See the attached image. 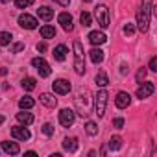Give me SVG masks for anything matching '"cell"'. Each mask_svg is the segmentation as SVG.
Here are the masks:
<instances>
[{
    "instance_id": "cell-19",
    "label": "cell",
    "mask_w": 157,
    "mask_h": 157,
    "mask_svg": "<svg viewBox=\"0 0 157 157\" xmlns=\"http://www.w3.org/2000/svg\"><path fill=\"white\" fill-rule=\"evenodd\" d=\"M63 148L67 150V151H76L78 150V139L76 137H67L65 140H63Z\"/></svg>"
},
{
    "instance_id": "cell-29",
    "label": "cell",
    "mask_w": 157,
    "mask_h": 157,
    "mask_svg": "<svg viewBox=\"0 0 157 157\" xmlns=\"http://www.w3.org/2000/svg\"><path fill=\"white\" fill-rule=\"evenodd\" d=\"M11 43V33L10 32H0V46H8Z\"/></svg>"
},
{
    "instance_id": "cell-15",
    "label": "cell",
    "mask_w": 157,
    "mask_h": 157,
    "mask_svg": "<svg viewBox=\"0 0 157 157\" xmlns=\"http://www.w3.org/2000/svg\"><path fill=\"white\" fill-rule=\"evenodd\" d=\"M39 102H41L43 105H46V107H56V105H57V100L54 98V94H48V93H43V94L39 96Z\"/></svg>"
},
{
    "instance_id": "cell-33",
    "label": "cell",
    "mask_w": 157,
    "mask_h": 157,
    "mask_svg": "<svg viewBox=\"0 0 157 157\" xmlns=\"http://www.w3.org/2000/svg\"><path fill=\"white\" fill-rule=\"evenodd\" d=\"M21 50H24V43H15V44L11 46V52H13V54H19Z\"/></svg>"
},
{
    "instance_id": "cell-13",
    "label": "cell",
    "mask_w": 157,
    "mask_h": 157,
    "mask_svg": "<svg viewBox=\"0 0 157 157\" xmlns=\"http://www.w3.org/2000/svg\"><path fill=\"white\" fill-rule=\"evenodd\" d=\"M57 21H59V24L63 26L65 32H72V30H74V22H72V17H70L68 13H61V15L57 17Z\"/></svg>"
},
{
    "instance_id": "cell-36",
    "label": "cell",
    "mask_w": 157,
    "mask_h": 157,
    "mask_svg": "<svg viewBox=\"0 0 157 157\" xmlns=\"http://www.w3.org/2000/svg\"><path fill=\"white\" fill-rule=\"evenodd\" d=\"M113 126H115L117 129L124 128V118H115V120H113Z\"/></svg>"
},
{
    "instance_id": "cell-34",
    "label": "cell",
    "mask_w": 157,
    "mask_h": 157,
    "mask_svg": "<svg viewBox=\"0 0 157 157\" xmlns=\"http://www.w3.org/2000/svg\"><path fill=\"white\" fill-rule=\"evenodd\" d=\"M144 78H146V68L142 67V68H139V72H137V82L140 83V82L144 80Z\"/></svg>"
},
{
    "instance_id": "cell-41",
    "label": "cell",
    "mask_w": 157,
    "mask_h": 157,
    "mask_svg": "<svg viewBox=\"0 0 157 157\" xmlns=\"http://www.w3.org/2000/svg\"><path fill=\"white\" fill-rule=\"evenodd\" d=\"M4 120H6V118H4V117H2V115H0V124H2V122H4Z\"/></svg>"
},
{
    "instance_id": "cell-5",
    "label": "cell",
    "mask_w": 157,
    "mask_h": 157,
    "mask_svg": "<svg viewBox=\"0 0 157 157\" xmlns=\"http://www.w3.org/2000/svg\"><path fill=\"white\" fill-rule=\"evenodd\" d=\"M89 91L87 89H83L82 93H80V96H78L76 98V105H78V109H80V113H78V115H82V117H87L89 113Z\"/></svg>"
},
{
    "instance_id": "cell-11",
    "label": "cell",
    "mask_w": 157,
    "mask_h": 157,
    "mask_svg": "<svg viewBox=\"0 0 157 157\" xmlns=\"http://www.w3.org/2000/svg\"><path fill=\"white\" fill-rule=\"evenodd\" d=\"M115 104H117L118 109H126V107L131 104V96H129V93L120 91V93L117 94V98H115Z\"/></svg>"
},
{
    "instance_id": "cell-24",
    "label": "cell",
    "mask_w": 157,
    "mask_h": 157,
    "mask_svg": "<svg viewBox=\"0 0 157 157\" xmlns=\"http://www.w3.org/2000/svg\"><path fill=\"white\" fill-rule=\"evenodd\" d=\"M41 35H43V39H52L56 35V28L50 26V24H46V26L41 28Z\"/></svg>"
},
{
    "instance_id": "cell-21",
    "label": "cell",
    "mask_w": 157,
    "mask_h": 157,
    "mask_svg": "<svg viewBox=\"0 0 157 157\" xmlns=\"http://www.w3.org/2000/svg\"><path fill=\"white\" fill-rule=\"evenodd\" d=\"M17 120H19L21 124H24V126H30V124L33 122V115H32V113H26V111L22 109V113H17Z\"/></svg>"
},
{
    "instance_id": "cell-28",
    "label": "cell",
    "mask_w": 157,
    "mask_h": 157,
    "mask_svg": "<svg viewBox=\"0 0 157 157\" xmlns=\"http://www.w3.org/2000/svg\"><path fill=\"white\" fill-rule=\"evenodd\" d=\"M109 148H111V150H120V148H122V139H120L118 135L111 137V139H109Z\"/></svg>"
},
{
    "instance_id": "cell-30",
    "label": "cell",
    "mask_w": 157,
    "mask_h": 157,
    "mask_svg": "<svg viewBox=\"0 0 157 157\" xmlns=\"http://www.w3.org/2000/svg\"><path fill=\"white\" fill-rule=\"evenodd\" d=\"M33 4V0H15V6L19 8V10H26V8H30Z\"/></svg>"
},
{
    "instance_id": "cell-3",
    "label": "cell",
    "mask_w": 157,
    "mask_h": 157,
    "mask_svg": "<svg viewBox=\"0 0 157 157\" xmlns=\"http://www.w3.org/2000/svg\"><path fill=\"white\" fill-rule=\"evenodd\" d=\"M107 98H109V94H107V91H105V89L98 91V93H96V96H94V113L98 115V118H102V117H104V113H105Z\"/></svg>"
},
{
    "instance_id": "cell-31",
    "label": "cell",
    "mask_w": 157,
    "mask_h": 157,
    "mask_svg": "<svg viewBox=\"0 0 157 157\" xmlns=\"http://www.w3.org/2000/svg\"><path fill=\"white\" fill-rule=\"evenodd\" d=\"M43 133H44L46 137H52V135H54V126H52V124H44V126H43Z\"/></svg>"
},
{
    "instance_id": "cell-16",
    "label": "cell",
    "mask_w": 157,
    "mask_h": 157,
    "mask_svg": "<svg viewBox=\"0 0 157 157\" xmlns=\"http://www.w3.org/2000/svg\"><path fill=\"white\" fill-rule=\"evenodd\" d=\"M2 150H4L6 153H11V155H17V153L21 151L19 144H17V142H10V140H4V142H2Z\"/></svg>"
},
{
    "instance_id": "cell-32",
    "label": "cell",
    "mask_w": 157,
    "mask_h": 157,
    "mask_svg": "<svg viewBox=\"0 0 157 157\" xmlns=\"http://www.w3.org/2000/svg\"><path fill=\"white\" fill-rule=\"evenodd\" d=\"M124 33H126V35H133V33H135V26H133L131 22H128V24L124 26Z\"/></svg>"
},
{
    "instance_id": "cell-9",
    "label": "cell",
    "mask_w": 157,
    "mask_h": 157,
    "mask_svg": "<svg viewBox=\"0 0 157 157\" xmlns=\"http://www.w3.org/2000/svg\"><path fill=\"white\" fill-rule=\"evenodd\" d=\"M19 24H21L22 28H26V30H35L39 22H37L35 17H32V15H28V13H22V15L19 17Z\"/></svg>"
},
{
    "instance_id": "cell-12",
    "label": "cell",
    "mask_w": 157,
    "mask_h": 157,
    "mask_svg": "<svg viewBox=\"0 0 157 157\" xmlns=\"http://www.w3.org/2000/svg\"><path fill=\"white\" fill-rule=\"evenodd\" d=\"M11 137L17 139V140H28L32 135H30V131H28L26 128H22V126H15V128H11Z\"/></svg>"
},
{
    "instance_id": "cell-2",
    "label": "cell",
    "mask_w": 157,
    "mask_h": 157,
    "mask_svg": "<svg viewBox=\"0 0 157 157\" xmlns=\"http://www.w3.org/2000/svg\"><path fill=\"white\" fill-rule=\"evenodd\" d=\"M74 70L76 74L83 76L85 74V52H83V46L80 41H74Z\"/></svg>"
},
{
    "instance_id": "cell-10",
    "label": "cell",
    "mask_w": 157,
    "mask_h": 157,
    "mask_svg": "<svg viewBox=\"0 0 157 157\" xmlns=\"http://www.w3.org/2000/svg\"><path fill=\"white\" fill-rule=\"evenodd\" d=\"M52 89H54V93H57V94H68V93H70V83H68L67 80H56V82L52 83Z\"/></svg>"
},
{
    "instance_id": "cell-6",
    "label": "cell",
    "mask_w": 157,
    "mask_h": 157,
    "mask_svg": "<svg viewBox=\"0 0 157 157\" xmlns=\"http://www.w3.org/2000/svg\"><path fill=\"white\" fill-rule=\"evenodd\" d=\"M32 65L37 68V72H39V76H41V78H48V76L52 74L50 65H48L43 57H33V59H32Z\"/></svg>"
},
{
    "instance_id": "cell-18",
    "label": "cell",
    "mask_w": 157,
    "mask_h": 157,
    "mask_svg": "<svg viewBox=\"0 0 157 157\" xmlns=\"http://www.w3.org/2000/svg\"><path fill=\"white\" fill-rule=\"evenodd\" d=\"M67 54H68V50H67L65 44H57V46L54 48V57H56L57 61H65V59H67Z\"/></svg>"
},
{
    "instance_id": "cell-37",
    "label": "cell",
    "mask_w": 157,
    "mask_h": 157,
    "mask_svg": "<svg viewBox=\"0 0 157 157\" xmlns=\"http://www.w3.org/2000/svg\"><path fill=\"white\" fill-rule=\"evenodd\" d=\"M54 2H57L59 6H68V4H70V0H54Z\"/></svg>"
},
{
    "instance_id": "cell-14",
    "label": "cell",
    "mask_w": 157,
    "mask_h": 157,
    "mask_svg": "<svg viewBox=\"0 0 157 157\" xmlns=\"http://www.w3.org/2000/svg\"><path fill=\"white\" fill-rule=\"evenodd\" d=\"M89 41H91V44H94V46H100V44H104L105 41H107V37H105V33L104 32H91L89 33Z\"/></svg>"
},
{
    "instance_id": "cell-20",
    "label": "cell",
    "mask_w": 157,
    "mask_h": 157,
    "mask_svg": "<svg viewBox=\"0 0 157 157\" xmlns=\"http://www.w3.org/2000/svg\"><path fill=\"white\" fill-rule=\"evenodd\" d=\"M89 57H91V61H93L94 65H98V63L104 61V52H102L100 48H93V50L89 52Z\"/></svg>"
},
{
    "instance_id": "cell-17",
    "label": "cell",
    "mask_w": 157,
    "mask_h": 157,
    "mask_svg": "<svg viewBox=\"0 0 157 157\" xmlns=\"http://www.w3.org/2000/svg\"><path fill=\"white\" fill-rule=\"evenodd\" d=\"M37 15H39V19H43V21H50V19L54 17V10L48 8V6H41V8L37 10Z\"/></svg>"
},
{
    "instance_id": "cell-27",
    "label": "cell",
    "mask_w": 157,
    "mask_h": 157,
    "mask_svg": "<svg viewBox=\"0 0 157 157\" xmlns=\"http://www.w3.org/2000/svg\"><path fill=\"white\" fill-rule=\"evenodd\" d=\"M85 131H87V135L96 137V135H98V126H96L94 122H91V120H89V122L85 124Z\"/></svg>"
},
{
    "instance_id": "cell-35",
    "label": "cell",
    "mask_w": 157,
    "mask_h": 157,
    "mask_svg": "<svg viewBox=\"0 0 157 157\" xmlns=\"http://www.w3.org/2000/svg\"><path fill=\"white\" fill-rule=\"evenodd\" d=\"M150 70H153V72H157V57L153 56L151 59H150V67H148Z\"/></svg>"
},
{
    "instance_id": "cell-38",
    "label": "cell",
    "mask_w": 157,
    "mask_h": 157,
    "mask_svg": "<svg viewBox=\"0 0 157 157\" xmlns=\"http://www.w3.org/2000/svg\"><path fill=\"white\" fill-rule=\"evenodd\" d=\"M37 50H39V52H46V43H41V44H37Z\"/></svg>"
},
{
    "instance_id": "cell-7",
    "label": "cell",
    "mask_w": 157,
    "mask_h": 157,
    "mask_svg": "<svg viewBox=\"0 0 157 157\" xmlns=\"http://www.w3.org/2000/svg\"><path fill=\"white\" fill-rule=\"evenodd\" d=\"M76 120V113L72 109H61L59 111V124L63 128H70Z\"/></svg>"
},
{
    "instance_id": "cell-23",
    "label": "cell",
    "mask_w": 157,
    "mask_h": 157,
    "mask_svg": "<svg viewBox=\"0 0 157 157\" xmlns=\"http://www.w3.org/2000/svg\"><path fill=\"white\" fill-rule=\"evenodd\" d=\"M96 85H98V87H107V85H109V78H107V74H105L104 70H100V72L96 74Z\"/></svg>"
},
{
    "instance_id": "cell-4",
    "label": "cell",
    "mask_w": 157,
    "mask_h": 157,
    "mask_svg": "<svg viewBox=\"0 0 157 157\" xmlns=\"http://www.w3.org/2000/svg\"><path fill=\"white\" fill-rule=\"evenodd\" d=\"M94 19L98 21V26H100V28H107V26H109V10H107L104 4L96 6V8H94Z\"/></svg>"
},
{
    "instance_id": "cell-8",
    "label": "cell",
    "mask_w": 157,
    "mask_h": 157,
    "mask_svg": "<svg viewBox=\"0 0 157 157\" xmlns=\"http://www.w3.org/2000/svg\"><path fill=\"white\" fill-rule=\"evenodd\" d=\"M155 91V85L151 82H146V83H140V87L137 89V98L144 100V98H150Z\"/></svg>"
},
{
    "instance_id": "cell-26",
    "label": "cell",
    "mask_w": 157,
    "mask_h": 157,
    "mask_svg": "<svg viewBox=\"0 0 157 157\" xmlns=\"http://www.w3.org/2000/svg\"><path fill=\"white\" fill-rule=\"evenodd\" d=\"M80 22H82V26H83V28H89V26L93 24L91 13H87V11H82V15H80Z\"/></svg>"
},
{
    "instance_id": "cell-1",
    "label": "cell",
    "mask_w": 157,
    "mask_h": 157,
    "mask_svg": "<svg viewBox=\"0 0 157 157\" xmlns=\"http://www.w3.org/2000/svg\"><path fill=\"white\" fill-rule=\"evenodd\" d=\"M151 10H153L151 0H142V6H140V10L137 11V26H139V30H140L142 33L148 32V28H150V15H151Z\"/></svg>"
},
{
    "instance_id": "cell-22",
    "label": "cell",
    "mask_w": 157,
    "mask_h": 157,
    "mask_svg": "<svg viewBox=\"0 0 157 157\" xmlns=\"http://www.w3.org/2000/svg\"><path fill=\"white\" fill-rule=\"evenodd\" d=\"M35 105V100L32 98V96H22L21 100H19V107L21 109H32Z\"/></svg>"
},
{
    "instance_id": "cell-25",
    "label": "cell",
    "mask_w": 157,
    "mask_h": 157,
    "mask_svg": "<svg viewBox=\"0 0 157 157\" xmlns=\"http://www.w3.org/2000/svg\"><path fill=\"white\" fill-rule=\"evenodd\" d=\"M35 87H37L35 78H24V80H22V89L24 91H33Z\"/></svg>"
},
{
    "instance_id": "cell-39",
    "label": "cell",
    "mask_w": 157,
    "mask_h": 157,
    "mask_svg": "<svg viewBox=\"0 0 157 157\" xmlns=\"http://www.w3.org/2000/svg\"><path fill=\"white\" fill-rule=\"evenodd\" d=\"M6 74H8V68L2 67V68H0V76H6Z\"/></svg>"
},
{
    "instance_id": "cell-40",
    "label": "cell",
    "mask_w": 157,
    "mask_h": 157,
    "mask_svg": "<svg viewBox=\"0 0 157 157\" xmlns=\"http://www.w3.org/2000/svg\"><path fill=\"white\" fill-rule=\"evenodd\" d=\"M0 2H2V4H8V2H11V0H0Z\"/></svg>"
},
{
    "instance_id": "cell-42",
    "label": "cell",
    "mask_w": 157,
    "mask_h": 157,
    "mask_svg": "<svg viewBox=\"0 0 157 157\" xmlns=\"http://www.w3.org/2000/svg\"><path fill=\"white\" fill-rule=\"evenodd\" d=\"M83 2H85V4H89V2H93V0H83Z\"/></svg>"
}]
</instances>
